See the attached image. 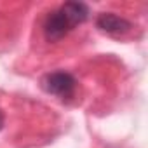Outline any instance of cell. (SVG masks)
<instances>
[{"label":"cell","instance_id":"obj_4","mask_svg":"<svg viewBox=\"0 0 148 148\" xmlns=\"http://www.w3.org/2000/svg\"><path fill=\"white\" fill-rule=\"evenodd\" d=\"M4 122H5V117H4V112L0 110V131L4 129Z\"/></svg>","mask_w":148,"mask_h":148},{"label":"cell","instance_id":"obj_2","mask_svg":"<svg viewBox=\"0 0 148 148\" xmlns=\"http://www.w3.org/2000/svg\"><path fill=\"white\" fill-rule=\"evenodd\" d=\"M40 86L47 94L56 96L59 99H70L75 96V91H77L75 77L68 71H63V70L51 71L47 75H44L40 80Z\"/></svg>","mask_w":148,"mask_h":148},{"label":"cell","instance_id":"obj_1","mask_svg":"<svg viewBox=\"0 0 148 148\" xmlns=\"http://www.w3.org/2000/svg\"><path fill=\"white\" fill-rule=\"evenodd\" d=\"M89 18V7L84 2H64L58 9L51 11L42 25V32L47 42H59L75 26L82 25Z\"/></svg>","mask_w":148,"mask_h":148},{"label":"cell","instance_id":"obj_3","mask_svg":"<svg viewBox=\"0 0 148 148\" xmlns=\"http://www.w3.org/2000/svg\"><path fill=\"white\" fill-rule=\"evenodd\" d=\"M96 26L101 32L108 33V35H124L132 28L129 19H125V18H122V16H119L115 12H101V14H98Z\"/></svg>","mask_w":148,"mask_h":148}]
</instances>
